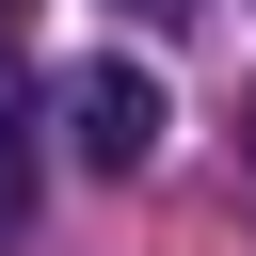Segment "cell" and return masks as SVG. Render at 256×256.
<instances>
[{"label": "cell", "instance_id": "cell-2", "mask_svg": "<svg viewBox=\"0 0 256 256\" xmlns=\"http://www.w3.org/2000/svg\"><path fill=\"white\" fill-rule=\"evenodd\" d=\"M0 224H32V96L0 80Z\"/></svg>", "mask_w": 256, "mask_h": 256}, {"label": "cell", "instance_id": "cell-3", "mask_svg": "<svg viewBox=\"0 0 256 256\" xmlns=\"http://www.w3.org/2000/svg\"><path fill=\"white\" fill-rule=\"evenodd\" d=\"M16 16H32V0H0V32H16Z\"/></svg>", "mask_w": 256, "mask_h": 256}, {"label": "cell", "instance_id": "cell-1", "mask_svg": "<svg viewBox=\"0 0 256 256\" xmlns=\"http://www.w3.org/2000/svg\"><path fill=\"white\" fill-rule=\"evenodd\" d=\"M64 144H80L96 176H144V160H160V80H144L128 48L64 64Z\"/></svg>", "mask_w": 256, "mask_h": 256}, {"label": "cell", "instance_id": "cell-4", "mask_svg": "<svg viewBox=\"0 0 256 256\" xmlns=\"http://www.w3.org/2000/svg\"><path fill=\"white\" fill-rule=\"evenodd\" d=\"M240 160H256V112H240Z\"/></svg>", "mask_w": 256, "mask_h": 256}]
</instances>
